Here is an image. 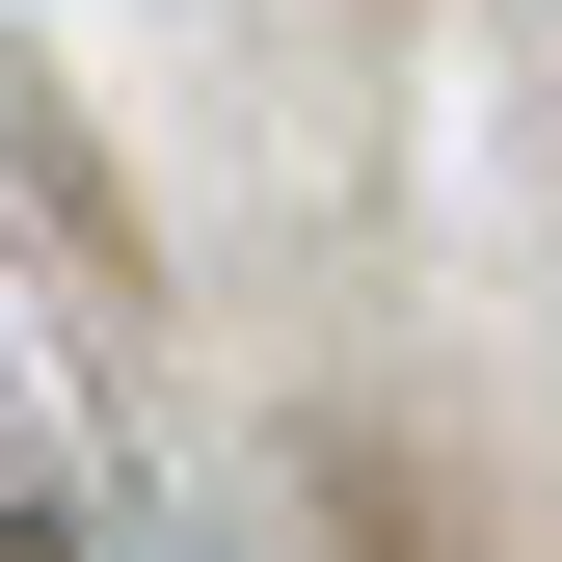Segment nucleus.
<instances>
[{"label": "nucleus", "mask_w": 562, "mask_h": 562, "mask_svg": "<svg viewBox=\"0 0 562 562\" xmlns=\"http://www.w3.org/2000/svg\"><path fill=\"white\" fill-rule=\"evenodd\" d=\"M0 562H54V536H0Z\"/></svg>", "instance_id": "nucleus-1"}]
</instances>
